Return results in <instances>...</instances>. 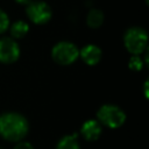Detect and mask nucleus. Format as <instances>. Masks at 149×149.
<instances>
[{"label": "nucleus", "instance_id": "nucleus-11", "mask_svg": "<svg viewBox=\"0 0 149 149\" xmlns=\"http://www.w3.org/2000/svg\"><path fill=\"white\" fill-rule=\"evenodd\" d=\"M29 31V26L24 21H16L10 26V35L14 38H22Z\"/></svg>", "mask_w": 149, "mask_h": 149}, {"label": "nucleus", "instance_id": "nucleus-13", "mask_svg": "<svg viewBox=\"0 0 149 149\" xmlns=\"http://www.w3.org/2000/svg\"><path fill=\"white\" fill-rule=\"evenodd\" d=\"M8 27H9V17L2 9H0V34L6 31Z\"/></svg>", "mask_w": 149, "mask_h": 149}, {"label": "nucleus", "instance_id": "nucleus-6", "mask_svg": "<svg viewBox=\"0 0 149 149\" xmlns=\"http://www.w3.org/2000/svg\"><path fill=\"white\" fill-rule=\"evenodd\" d=\"M20 57L19 44L10 37L0 38V62L5 64L14 63Z\"/></svg>", "mask_w": 149, "mask_h": 149}, {"label": "nucleus", "instance_id": "nucleus-7", "mask_svg": "<svg viewBox=\"0 0 149 149\" xmlns=\"http://www.w3.org/2000/svg\"><path fill=\"white\" fill-rule=\"evenodd\" d=\"M79 56L87 65H95L100 62L102 52L101 49L95 44H86L79 51Z\"/></svg>", "mask_w": 149, "mask_h": 149}, {"label": "nucleus", "instance_id": "nucleus-2", "mask_svg": "<svg viewBox=\"0 0 149 149\" xmlns=\"http://www.w3.org/2000/svg\"><path fill=\"white\" fill-rule=\"evenodd\" d=\"M123 43L126 49L133 55H140L147 49L148 34L143 28L132 27L123 35Z\"/></svg>", "mask_w": 149, "mask_h": 149}, {"label": "nucleus", "instance_id": "nucleus-5", "mask_svg": "<svg viewBox=\"0 0 149 149\" xmlns=\"http://www.w3.org/2000/svg\"><path fill=\"white\" fill-rule=\"evenodd\" d=\"M26 13H27L29 20L36 24H44L52 16V10H51L50 6L47 2L41 1V0L30 1L28 3Z\"/></svg>", "mask_w": 149, "mask_h": 149}, {"label": "nucleus", "instance_id": "nucleus-4", "mask_svg": "<svg viewBox=\"0 0 149 149\" xmlns=\"http://www.w3.org/2000/svg\"><path fill=\"white\" fill-rule=\"evenodd\" d=\"M51 56L57 64L70 65L79 57V50L76 44L68 41H62L54 45Z\"/></svg>", "mask_w": 149, "mask_h": 149}, {"label": "nucleus", "instance_id": "nucleus-14", "mask_svg": "<svg viewBox=\"0 0 149 149\" xmlns=\"http://www.w3.org/2000/svg\"><path fill=\"white\" fill-rule=\"evenodd\" d=\"M14 149H34V147L29 143V142H19Z\"/></svg>", "mask_w": 149, "mask_h": 149}, {"label": "nucleus", "instance_id": "nucleus-3", "mask_svg": "<svg viewBox=\"0 0 149 149\" xmlns=\"http://www.w3.org/2000/svg\"><path fill=\"white\" fill-rule=\"evenodd\" d=\"M98 121L108 128H119L126 121L125 112L116 105H102L97 112Z\"/></svg>", "mask_w": 149, "mask_h": 149}, {"label": "nucleus", "instance_id": "nucleus-15", "mask_svg": "<svg viewBox=\"0 0 149 149\" xmlns=\"http://www.w3.org/2000/svg\"><path fill=\"white\" fill-rule=\"evenodd\" d=\"M16 2H19V3H22V5H24V3H29L31 0H15Z\"/></svg>", "mask_w": 149, "mask_h": 149}, {"label": "nucleus", "instance_id": "nucleus-1", "mask_svg": "<svg viewBox=\"0 0 149 149\" xmlns=\"http://www.w3.org/2000/svg\"><path fill=\"white\" fill-rule=\"evenodd\" d=\"M27 119L15 112H7L0 115V135L8 141H20L28 133Z\"/></svg>", "mask_w": 149, "mask_h": 149}, {"label": "nucleus", "instance_id": "nucleus-8", "mask_svg": "<svg viewBox=\"0 0 149 149\" xmlns=\"http://www.w3.org/2000/svg\"><path fill=\"white\" fill-rule=\"evenodd\" d=\"M101 123L97 120H87L83 123L80 133L83 137L87 141H95L101 135Z\"/></svg>", "mask_w": 149, "mask_h": 149}, {"label": "nucleus", "instance_id": "nucleus-10", "mask_svg": "<svg viewBox=\"0 0 149 149\" xmlns=\"http://www.w3.org/2000/svg\"><path fill=\"white\" fill-rule=\"evenodd\" d=\"M56 149H80L79 142H78V139H77V135L76 134H72V135H65V136H63L58 141Z\"/></svg>", "mask_w": 149, "mask_h": 149}, {"label": "nucleus", "instance_id": "nucleus-12", "mask_svg": "<svg viewBox=\"0 0 149 149\" xmlns=\"http://www.w3.org/2000/svg\"><path fill=\"white\" fill-rule=\"evenodd\" d=\"M128 66H129V69H132L134 71H140L143 68V61L139 55H133L129 58Z\"/></svg>", "mask_w": 149, "mask_h": 149}, {"label": "nucleus", "instance_id": "nucleus-9", "mask_svg": "<svg viewBox=\"0 0 149 149\" xmlns=\"http://www.w3.org/2000/svg\"><path fill=\"white\" fill-rule=\"evenodd\" d=\"M86 22H87L88 27H91L93 29L99 28L104 22V13L100 9H97V8L91 9L87 14Z\"/></svg>", "mask_w": 149, "mask_h": 149}]
</instances>
